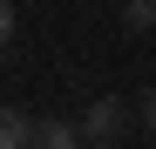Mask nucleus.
Segmentation results:
<instances>
[{
    "label": "nucleus",
    "instance_id": "nucleus-1",
    "mask_svg": "<svg viewBox=\"0 0 156 149\" xmlns=\"http://www.w3.org/2000/svg\"><path fill=\"white\" fill-rule=\"evenodd\" d=\"M115 129H122V102H109V95H102V102L82 109V136H88V142H109Z\"/></svg>",
    "mask_w": 156,
    "mask_h": 149
},
{
    "label": "nucleus",
    "instance_id": "nucleus-2",
    "mask_svg": "<svg viewBox=\"0 0 156 149\" xmlns=\"http://www.w3.org/2000/svg\"><path fill=\"white\" fill-rule=\"evenodd\" d=\"M0 149H34V122L20 109H0Z\"/></svg>",
    "mask_w": 156,
    "mask_h": 149
},
{
    "label": "nucleus",
    "instance_id": "nucleus-3",
    "mask_svg": "<svg viewBox=\"0 0 156 149\" xmlns=\"http://www.w3.org/2000/svg\"><path fill=\"white\" fill-rule=\"evenodd\" d=\"M75 142H82L75 122H34V149H75Z\"/></svg>",
    "mask_w": 156,
    "mask_h": 149
},
{
    "label": "nucleus",
    "instance_id": "nucleus-4",
    "mask_svg": "<svg viewBox=\"0 0 156 149\" xmlns=\"http://www.w3.org/2000/svg\"><path fill=\"white\" fill-rule=\"evenodd\" d=\"M122 20H129V27H156V0H129Z\"/></svg>",
    "mask_w": 156,
    "mask_h": 149
},
{
    "label": "nucleus",
    "instance_id": "nucleus-5",
    "mask_svg": "<svg viewBox=\"0 0 156 149\" xmlns=\"http://www.w3.org/2000/svg\"><path fill=\"white\" fill-rule=\"evenodd\" d=\"M143 129H149V136H156V88H149V95H143Z\"/></svg>",
    "mask_w": 156,
    "mask_h": 149
},
{
    "label": "nucleus",
    "instance_id": "nucleus-6",
    "mask_svg": "<svg viewBox=\"0 0 156 149\" xmlns=\"http://www.w3.org/2000/svg\"><path fill=\"white\" fill-rule=\"evenodd\" d=\"M7 34H14V7L0 0V47H7Z\"/></svg>",
    "mask_w": 156,
    "mask_h": 149
}]
</instances>
